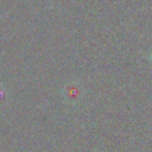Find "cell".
Returning <instances> with one entry per match:
<instances>
[{
	"mask_svg": "<svg viewBox=\"0 0 152 152\" xmlns=\"http://www.w3.org/2000/svg\"><path fill=\"white\" fill-rule=\"evenodd\" d=\"M151 60H152V53H151Z\"/></svg>",
	"mask_w": 152,
	"mask_h": 152,
	"instance_id": "6da1fadb",
	"label": "cell"
}]
</instances>
